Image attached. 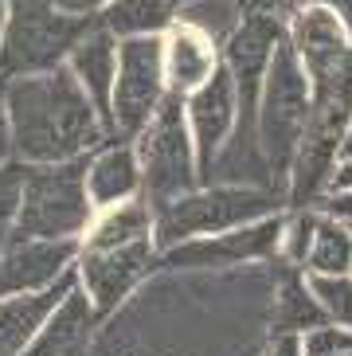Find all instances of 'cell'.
<instances>
[{
  "mask_svg": "<svg viewBox=\"0 0 352 356\" xmlns=\"http://www.w3.org/2000/svg\"><path fill=\"white\" fill-rule=\"evenodd\" d=\"M0 90L12 126V157L24 165L83 157L110 137L106 118L67 63L0 79Z\"/></svg>",
  "mask_w": 352,
  "mask_h": 356,
  "instance_id": "obj_1",
  "label": "cell"
},
{
  "mask_svg": "<svg viewBox=\"0 0 352 356\" xmlns=\"http://www.w3.org/2000/svg\"><path fill=\"white\" fill-rule=\"evenodd\" d=\"M310 106H313L310 74H305L301 59L294 55L290 40H282L274 47V55H270L259 110H255V141H259V153L266 161L270 184L282 192H286L294 153H298L305 122H310Z\"/></svg>",
  "mask_w": 352,
  "mask_h": 356,
  "instance_id": "obj_2",
  "label": "cell"
},
{
  "mask_svg": "<svg viewBox=\"0 0 352 356\" xmlns=\"http://www.w3.org/2000/svg\"><path fill=\"white\" fill-rule=\"evenodd\" d=\"M286 208V192L270 184H227V180H200L192 192L153 208V243L173 247L180 239H196L211 231H227L239 223L262 220Z\"/></svg>",
  "mask_w": 352,
  "mask_h": 356,
  "instance_id": "obj_3",
  "label": "cell"
},
{
  "mask_svg": "<svg viewBox=\"0 0 352 356\" xmlns=\"http://www.w3.org/2000/svg\"><path fill=\"white\" fill-rule=\"evenodd\" d=\"M352 122V67L341 71L329 86L313 90L310 122L294 153L290 177H286V208H313L329 192L333 172L341 165L344 134Z\"/></svg>",
  "mask_w": 352,
  "mask_h": 356,
  "instance_id": "obj_4",
  "label": "cell"
},
{
  "mask_svg": "<svg viewBox=\"0 0 352 356\" xmlns=\"http://www.w3.org/2000/svg\"><path fill=\"white\" fill-rule=\"evenodd\" d=\"M86 157L90 153L47 165H24L20 208L12 231L43 239H83L94 220V204L86 196Z\"/></svg>",
  "mask_w": 352,
  "mask_h": 356,
  "instance_id": "obj_5",
  "label": "cell"
},
{
  "mask_svg": "<svg viewBox=\"0 0 352 356\" xmlns=\"http://www.w3.org/2000/svg\"><path fill=\"white\" fill-rule=\"evenodd\" d=\"M90 24L94 16H74L55 0H8L0 28V79L67 63L71 47Z\"/></svg>",
  "mask_w": 352,
  "mask_h": 356,
  "instance_id": "obj_6",
  "label": "cell"
},
{
  "mask_svg": "<svg viewBox=\"0 0 352 356\" xmlns=\"http://www.w3.org/2000/svg\"><path fill=\"white\" fill-rule=\"evenodd\" d=\"M137 165H141V196L161 208L200 184V161L192 145V129L184 118V98L168 90L157 114L134 137Z\"/></svg>",
  "mask_w": 352,
  "mask_h": 356,
  "instance_id": "obj_7",
  "label": "cell"
},
{
  "mask_svg": "<svg viewBox=\"0 0 352 356\" xmlns=\"http://www.w3.org/2000/svg\"><path fill=\"white\" fill-rule=\"evenodd\" d=\"M282 223H286V208L227 231L180 239L157 251V270H250V266H266V262L278 259Z\"/></svg>",
  "mask_w": 352,
  "mask_h": 356,
  "instance_id": "obj_8",
  "label": "cell"
},
{
  "mask_svg": "<svg viewBox=\"0 0 352 356\" xmlns=\"http://www.w3.org/2000/svg\"><path fill=\"white\" fill-rule=\"evenodd\" d=\"M165 95L168 83H165L161 35L118 40V74H114V95H110V129H114V137L134 141L137 129L165 102Z\"/></svg>",
  "mask_w": 352,
  "mask_h": 356,
  "instance_id": "obj_9",
  "label": "cell"
},
{
  "mask_svg": "<svg viewBox=\"0 0 352 356\" xmlns=\"http://www.w3.org/2000/svg\"><path fill=\"white\" fill-rule=\"evenodd\" d=\"M153 270H157L153 239H137L125 243V247H79V259H74L79 286L86 290V298L94 302L102 321L110 314H118Z\"/></svg>",
  "mask_w": 352,
  "mask_h": 356,
  "instance_id": "obj_10",
  "label": "cell"
},
{
  "mask_svg": "<svg viewBox=\"0 0 352 356\" xmlns=\"http://www.w3.org/2000/svg\"><path fill=\"white\" fill-rule=\"evenodd\" d=\"M286 40H290L294 55L301 59V67L310 74L313 90L329 86L337 74L352 67L349 28L321 0H301L298 8L286 16Z\"/></svg>",
  "mask_w": 352,
  "mask_h": 356,
  "instance_id": "obj_11",
  "label": "cell"
},
{
  "mask_svg": "<svg viewBox=\"0 0 352 356\" xmlns=\"http://www.w3.org/2000/svg\"><path fill=\"white\" fill-rule=\"evenodd\" d=\"M83 239H43V235H20L12 231L0 247V293L40 290L74 270Z\"/></svg>",
  "mask_w": 352,
  "mask_h": 356,
  "instance_id": "obj_12",
  "label": "cell"
},
{
  "mask_svg": "<svg viewBox=\"0 0 352 356\" xmlns=\"http://www.w3.org/2000/svg\"><path fill=\"white\" fill-rule=\"evenodd\" d=\"M184 118H188V129H192V145H196L200 180H204L211 161L219 157V149L227 145L235 126H239L235 83H231V71L223 63H219V71L204 86H196L192 95H184Z\"/></svg>",
  "mask_w": 352,
  "mask_h": 356,
  "instance_id": "obj_13",
  "label": "cell"
},
{
  "mask_svg": "<svg viewBox=\"0 0 352 356\" xmlns=\"http://www.w3.org/2000/svg\"><path fill=\"white\" fill-rule=\"evenodd\" d=\"M161 55H165V83L180 98L192 95L196 86H204L223 63V47L200 28L180 20H173L161 32Z\"/></svg>",
  "mask_w": 352,
  "mask_h": 356,
  "instance_id": "obj_14",
  "label": "cell"
},
{
  "mask_svg": "<svg viewBox=\"0 0 352 356\" xmlns=\"http://www.w3.org/2000/svg\"><path fill=\"white\" fill-rule=\"evenodd\" d=\"M98 329H102V317H98L94 302L86 298V290L79 286V274H74V282L63 290V298L55 302L51 314H47V321H43V329L35 333L28 353H35V356L86 353V348H94Z\"/></svg>",
  "mask_w": 352,
  "mask_h": 356,
  "instance_id": "obj_15",
  "label": "cell"
},
{
  "mask_svg": "<svg viewBox=\"0 0 352 356\" xmlns=\"http://www.w3.org/2000/svg\"><path fill=\"white\" fill-rule=\"evenodd\" d=\"M71 282H74V270H67L63 278H55L51 286H40V290L0 293V356L28 353L35 333L47 321V314L55 309V302Z\"/></svg>",
  "mask_w": 352,
  "mask_h": 356,
  "instance_id": "obj_16",
  "label": "cell"
},
{
  "mask_svg": "<svg viewBox=\"0 0 352 356\" xmlns=\"http://www.w3.org/2000/svg\"><path fill=\"white\" fill-rule=\"evenodd\" d=\"M67 67L79 79V86L90 95V102L98 106L106 126H110V95H114V74H118V35L110 28H102L98 16H94V24L71 47ZM110 137H114V129H110Z\"/></svg>",
  "mask_w": 352,
  "mask_h": 356,
  "instance_id": "obj_17",
  "label": "cell"
},
{
  "mask_svg": "<svg viewBox=\"0 0 352 356\" xmlns=\"http://www.w3.org/2000/svg\"><path fill=\"white\" fill-rule=\"evenodd\" d=\"M141 192V165H137V149L125 137H106L98 149L86 157V196L94 211L110 208L118 200H129Z\"/></svg>",
  "mask_w": 352,
  "mask_h": 356,
  "instance_id": "obj_18",
  "label": "cell"
},
{
  "mask_svg": "<svg viewBox=\"0 0 352 356\" xmlns=\"http://www.w3.org/2000/svg\"><path fill=\"white\" fill-rule=\"evenodd\" d=\"M329 321L310 290V278L301 266L274 259V286H270V333H305L313 325Z\"/></svg>",
  "mask_w": 352,
  "mask_h": 356,
  "instance_id": "obj_19",
  "label": "cell"
},
{
  "mask_svg": "<svg viewBox=\"0 0 352 356\" xmlns=\"http://www.w3.org/2000/svg\"><path fill=\"white\" fill-rule=\"evenodd\" d=\"M137 239H153V204L141 192L94 211L83 247H125Z\"/></svg>",
  "mask_w": 352,
  "mask_h": 356,
  "instance_id": "obj_20",
  "label": "cell"
},
{
  "mask_svg": "<svg viewBox=\"0 0 352 356\" xmlns=\"http://www.w3.org/2000/svg\"><path fill=\"white\" fill-rule=\"evenodd\" d=\"M173 12H176L173 0H110L98 12V24L110 28L118 40H129V35H161L173 24Z\"/></svg>",
  "mask_w": 352,
  "mask_h": 356,
  "instance_id": "obj_21",
  "label": "cell"
},
{
  "mask_svg": "<svg viewBox=\"0 0 352 356\" xmlns=\"http://www.w3.org/2000/svg\"><path fill=\"white\" fill-rule=\"evenodd\" d=\"M301 270L349 274L352 270V223L317 208V227H313V243H310V254H305Z\"/></svg>",
  "mask_w": 352,
  "mask_h": 356,
  "instance_id": "obj_22",
  "label": "cell"
},
{
  "mask_svg": "<svg viewBox=\"0 0 352 356\" xmlns=\"http://www.w3.org/2000/svg\"><path fill=\"white\" fill-rule=\"evenodd\" d=\"M239 16H243V8H239L235 0H180L176 12H173V20L200 28V32L211 35L219 47H223V40L231 35V28L239 24Z\"/></svg>",
  "mask_w": 352,
  "mask_h": 356,
  "instance_id": "obj_23",
  "label": "cell"
},
{
  "mask_svg": "<svg viewBox=\"0 0 352 356\" xmlns=\"http://www.w3.org/2000/svg\"><path fill=\"white\" fill-rule=\"evenodd\" d=\"M310 278V290L317 298V305L325 309L329 321H341V325H352V270L349 274H313L305 270Z\"/></svg>",
  "mask_w": 352,
  "mask_h": 356,
  "instance_id": "obj_24",
  "label": "cell"
},
{
  "mask_svg": "<svg viewBox=\"0 0 352 356\" xmlns=\"http://www.w3.org/2000/svg\"><path fill=\"white\" fill-rule=\"evenodd\" d=\"M313 227H317V208H286L278 262L305 266V254H310V243H313Z\"/></svg>",
  "mask_w": 352,
  "mask_h": 356,
  "instance_id": "obj_25",
  "label": "cell"
},
{
  "mask_svg": "<svg viewBox=\"0 0 352 356\" xmlns=\"http://www.w3.org/2000/svg\"><path fill=\"white\" fill-rule=\"evenodd\" d=\"M301 353L305 356H344L352 353V325L321 321L301 333Z\"/></svg>",
  "mask_w": 352,
  "mask_h": 356,
  "instance_id": "obj_26",
  "label": "cell"
},
{
  "mask_svg": "<svg viewBox=\"0 0 352 356\" xmlns=\"http://www.w3.org/2000/svg\"><path fill=\"white\" fill-rule=\"evenodd\" d=\"M20 180H24V161L12 157L8 165H0V247L8 243L12 227H16V208H20Z\"/></svg>",
  "mask_w": 352,
  "mask_h": 356,
  "instance_id": "obj_27",
  "label": "cell"
},
{
  "mask_svg": "<svg viewBox=\"0 0 352 356\" xmlns=\"http://www.w3.org/2000/svg\"><path fill=\"white\" fill-rule=\"evenodd\" d=\"M235 4L243 12H266V16H282V20H286L301 0H235Z\"/></svg>",
  "mask_w": 352,
  "mask_h": 356,
  "instance_id": "obj_28",
  "label": "cell"
},
{
  "mask_svg": "<svg viewBox=\"0 0 352 356\" xmlns=\"http://www.w3.org/2000/svg\"><path fill=\"white\" fill-rule=\"evenodd\" d=\"M12 161V126H8V110H4V90H0V165Z\"/></svg>",
  "mask_w": 352,
  "mask_h": 356,
  "instance_id": "obj_29",
  "label": "cell"
},
{
  "mask_svg": "<svg viewBox=\"0 0 352 356\" xmlns=\"http://www.w3.org/2000/svg\"><path fill=\"white\" fill-rule=\"evenodd\" d=\"M55 4L67 8V12H74V16H98L110 0H55Z\"/></svg>",
  "mask_w": 352,
  "mask_h": 356,
  "instance_id": "obj_30",
  "label": "cell"
},
{
  "mask_svg": "<svg viewBox=\"0 0 352 356\" xmlns=\"http://www.w3.org/2000/svg\"><path fill=\"white\" fill-rule=\"evenodd\" d=\"M329 188H352V157H344L341 165H337V172H333V184Z\"/></svg>",
  "mask_w": 352,
  "mask_h": 356,
  "instance_id": "obj_31",
  "label": "cell"
},
{
  "mask_svg": "<svg viewBox=\"0 0 352 356\" xmlns=\"http://www.w3.org/2000/svg\"><path fill=\"white\" fill-rule=\"evenodd\" d=\"M321 4H329V8L341 16V24L349 28V40H352V0H321Z\"/></svg>",
  "mask_w": 352,
  "mask_h": 356,
  "instance_id": "obj_32",
  "label": "cell"
},
{
  "mask_svg": "<svg viewBox=\"0 0 352 356\" xmlns=\"http://www.w3.org/2000/svg\"><path fill=\"white\" fill-rule=\"evenodd\" d=\"M352 157V122H349V134H344V149H341V161Z\"/></svg>",
  "mask_w": 352,
  "mask_h": 356,
  "instance_id": "obj_33",
  "label": "cell"
},
{
  "mask_svg": "<svg viewBox=\"0 0 352 356\" xmlns=\"http://www.w3.org/2000/svg\"><path fill=\"white\" fill-rule=\"evenodd\" d=\"M4 12H8V0H0V28H4Z\"/></svg>",
  "mask_w": 352,
  "mask_h": 356,
  "instance_id": "obj_34",
  "label": "cell"
},
{
  "mask_svg": "<svg viewBox=\"0 0 352 356\" xmlns=\"http://www.w3.org/2000/svg\"><path fill=\"white\" fill-rule=\"evenodd\" d=\"M173 4H180V0H173Z\"/></svg>",
  "mask_w": 352,
  "mask_h": 356,
  "instance_id": "obj_35",
  "label": "cell"
}]
</instances>
